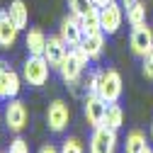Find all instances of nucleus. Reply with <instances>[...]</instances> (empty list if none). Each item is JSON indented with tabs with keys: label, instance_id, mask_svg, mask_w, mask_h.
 Instances as JSON below:
<instances>
[{
	"label": "nucleus",
	"instance_id": "aec40b11",
	"mask_svg": "<svg viewBox=\"0 0 153 153\" xmlns=\"http://www.w3.org/2000/svg\"><path fill=\"white\" fill-rule=\"evenodd\" d=\"M105 124H107L109 129H122V124H124V112H122V107H119L117 102H112V105H107V114H105Z\"/></svg>",
	"mask_w": 153,
	"mask_h": 153
},
{
	"label": "nucleus",
	"instance_id": "4be33fe9",
	"mask_svg": "<svg viewBox=\"0 0 153 153\" xmlns=\"http://www.w3.org/2000/svg\"><path fill=\"white\" fill-rule=\"evenodd\" d=\"M61 153H85V148H83V143L75 136H71V139H66L61 143Z\"/></svg>",
	"mask_w": 153,
	"mask_h": 153
},
{
	"label": "nucleus",
	"instance_id": "f3484780",
	"mask_svg": "<svg viewBox=\"0 0 153 153\" xmlns=\"http://www.w3.org/2000/svg\"><path fill=\"white\" fill-rule=\"evenodd\" d=\"M80 25L85 34H95V32H102V22H100V7L92 5L83 17H80Z\"/></svg>",
	"mask_w": 153,
	"mask_h": 153
},
{
	"label": "nucleus",
	"instance_id": "9d476101",
	"mask_svg": "<svg viewBox=\"0 0 153 153\" xmlns=\"http://www.w3.org/2000/svg\"><path fill=\"white\" fill-rule=\"evenodd\" d=\"M85 119L88 124L95 129V126H102L105 124V114H107V102L100 97V95H95V92H88V97H85Z\"/></svg>",
	"mask_w": 153,
	"mask_h": 153
},
{
	"label": "nucleus",
	"instance_id": "6e6552de",
	"mask_svg": "<svg viewBox=\"0 0 153 153\" xmlns=\"http://www.w3.org/2000/svg\"><path fill=\"white\" fill-rule=\"evenodd\" d=\"M59 36L66 42V46H78L80 42H83V36H85V32H83V25H80V17H75V15H68V17H63L61 20V27H59Z\"/></svg>",
	"mask_w": 153,
	"mask_h": 153
},
{
	"label": "nucleus",
	"instance_id": "f257e3e1",
	"mask_svg": "<svg viewBox=\"0 0 153 153\" xmlns=\"http://www.w3.org/2000/svg\"><path fill=\"white\" fill-rule=\"evenodd\" d=\"M122 90H124V83H122V75L114 71V68H107V71H97V95L107 102H117L122 97Z\"/></svg>",
	"mask_w": 153,
	"mask_h": 153
},
{
	"label": "nucleus",
	"instance_id": "412c9836",
	"mask_svg": "<svg viewBox=\"0 0 153 153\" xmlns=\"http://www.w3.org/2000/svg\"><path fill=\"white\" fill-rule=\"evenodd\" d=\"M95 3L92 0H68V7H71V15H75V17H83L90 7H92Z\"/></svg>",
	"mask_w": 153,
	"mask_h": 153
},
{
	"label": "nucleus",
	"instance_id": "4468645a",
	"mask_svg": "<svg viewBox=\"0 0 153 153\" xmlns=\"http://www.w3.org/2000/svg\"><path fill=\"white\" fill-rule=\"evenodd\" d=\"M83 49L88 51V56L92 61H97L100 56H102V51H105V32H95V34H85L83 36Z\"/></svg>",
	"mask_w": 153,
	"mask_h": 153
},
{
	"label": "nucleus",
	"instance_id": "0eeeda50",
	"mask_svg": "<svg viewBox=\"0 0 153 153\" xmlns=\"http://www.w3.org/2000/svg\"><path fill=\"white\" fill-rule=\"evenodd\" d=\"M20 75L0 59V100H12L20 95Z\"/></svg>",
	"mask_w": 153,
	"mask_h": 153
},
{
	"label": "nucleus",
	"instance_id": "a211bd4d",
	"mask_svg": "<svg viewBox=\"0 0 153 153\" xmlns=\"http://www.w3.org/2000/svg\"><path fill=\"white\" fill-rule=\"evenodd\" d=\"M146 146H148V143H146V134H143V131L134 129V131L126 134V143H124V151H126V153H141Z\"/></svg>",
	"mask_w": 153,
	"mask_h": 153
},
{
	"label": "nucleus",
	"instance_id": "9b49d317",
	"mask_svg": "<svg viewBox=\"0 0 153 153\" xmlns=\"http://www.w3.org/2000/svg\"><path fill=\"white\" fill-rule=\"evenodd\" d=\"M83 71H85V66L78 61L75 51H73V49H68L66 59H63V61H61V66H59V73H61L63 83H78V80H80V75H83Z\"/></svg>",
	"mask_w": 153,
	"mask_h": 153
},
{
	"label": "nucleus",
	"instance_id": "423d86ee",
	"mask_svg": "<svg viewBox=\"0 0 153 153\" xmlns=\"http://www.w3.org/2000/svg\"><path fill=\"white\" fill-rule=\"evenodd\" d=\"M129 46H131V53L134 56H143L153 51V32L148 25H139V27H134L131 36H129Z\"/></svg>",
	"mask_w": 153,
	"mask_h": 153
},
{
	"label": "nucleus",
	"instance_id": "cd10ccee",
	"mask_svg": "<svg viewBox=\"0 0 153 153\" xmlns=\"http://www.w3.org/2000/svg\"><path fill=\"white\" fill-rule=\"evenodd\" d=\"M141 153H153V148H151V146H146V148H143Z\"/></svg>",
	"mask_w": 153,
	"mask_h": 153
},
{
	"label": "nucleus",
	"instance_id": "5701e85b",
	"mask_svg": "<svg viewBox=\"0 0 153 153\" xmlns=\"http://www.w3.org/2000/svg\"><path fill=\"white\" fill-rule=\"evenodd\" d=\"M7 153H29V143H27L22 136H17V139H12V141H10Z\"/></svg>",
	"mask_w": 153,
	"mask_h": 153
},
{
	"label": "nucleus",
	"instance_id": "a878e982",
	"mask_svg": "<svg viewBox=\"0 0 153 153\" xmlns=\"http://www.w3.org/2000/svg\"><path fill=\"white\" fill-rule=\"evenodd\" d=\"M92 3H95V5H97V7H107V5L112 3V0H92Z\"/></svg>",
	"mask_w": 153,
	"mask_h": 153
},
{
	"label": "nucleus",
	"instance_id": "39448f33",
	"mask_svg": "<svg viewBox=\"0 0 153 153\" xmlns=\"http://www.w3.org/2000/svg\"><path fill=\"white\" fill-rule=\"evenodd\" d=\"M71 122V107L63 102V100H53L46 109V126L53 131V134H61Z\"/></svg>",
	"mask_w": 153,
	"mask_h": 153
},
{
	"label": "nucleus",
	"instance_id": "f03ea898",
	"mask_svg": "<svg viewBox=\"0 0 153 153\" xmlns=\"http://www.w3.org/2000/svg\"><path fill=\"white\" fill-rule=\"evenodd\" d=\"M49 71H51V66L44 56H29L22 66V78L34 88H42L49 80Z\"/></svg>",
	"mask_w": 153,
	"mask_h": 153
},
{
	"label": "nucleus",
	"instance_id": "1a4fd4ad",
	"mask_svg": "<svg viewBox=\"0 0 153 153\" xmlns=\"http://www.w3.org/2000/svg\"><path fill=\"white\" fill-rule=\"evenodd\" d=\"M100 22H102V32L105 34H117L122 22H124V7L112 0L107 7H100Z\"/></svg>",
	"mask_w": 153,
	"mask_h": 153
},
{
	"label": "nucleus",
	"instance_id": "dca6fc26",
	"mask_svg": "<svg viewBox=\"0 0 153 153\" xmlns=\"http://www.w3.org/2000/svg\"><path fill=\"white\" fill-rule=\"evenodd\" d=\"M7 12H10L12 22L20 27V29H25L29 25V7L25 5V0H12L10 7H7Z\"/></svg>",
	"mask_w": 153,
	"mask_h": 153
},
{
	"label": "nucleus",
	"instance_id": "b1692460",
	"mask_svg": "<svg viewBox=\"0 0 153 153\" xmlns=\"http://www.w3.org/2000/svg\"><path fill=\"white\" fill-rule=\"evenodd\" d=\"M143 75L148 80H153V51L143 56Z\"/></svg>",
	"mask_w": 153,
	"mask_h": 153
},
{
	"label": "nucleus",
	"instance_id": "f8f14e48",
	"mask_svg": "<svg viewBox=\"0 0 153 153\" xmlns=\"http://www.w3.org/2000/svg\"><path fill=\"white\" fill-rule=\"evenodd\" d=\"M66 53H68V46H66V42L61 39V36H49V39H46L44 59L49 61V66H51V68H56V71H59L61 61L66 59Z\"/></svg>",
	"mask_w": 153,
	"mask_h": 153
},
{
	"label": "nucleus",
	"instance_id": "bb28decb",
	"mask_svg": "<svg viewBox=\"0 0 153 153\" xmlns=\"http://www.w3.org/2000/svg\"><path fill=\"white\" fill-rule=\"evenodd\" d=\"M134 3H136V0H122V7H124V10H129Z\"/></svg>",
	"mask_w": 153,
	"mask_h": 153
},
{
	"label": "nucleus",
	"instance_id": "6ab92c4d",
	"mask_svg": "<svg viewBox=\"0 0 153 153\" xmlns=\"http://www.w3.org/2000/svg\"><path fill=\"white\" fill-rule=\"evenodd\" d=\"M124 15H126V22L131 25V27H139V25H146V5L141 3V0H136L129 10H124Z\"/></svg>",
	"mask_w": 153,
	"mask_h": 153
},
{
	"label": "nucleus",
	"instance_id": "c85d7f7f",
	"mask_svg": "<svg viewBox=\"0 0 153 153\" xmlns=\"http://www.w3.org/2000/svg\"><path fill=\"white\" fill-rule=\"evenodd\" d=\"M151 139H153V124H151Z\"/></svg>",
	"mask_w": 153,
	"mask_h": 153
},
{
	"label": "nucleus",
	"instance_id": "ddd939ff",
	"mask_svg": "<svg viewBox=\"0 0 153 153\" xmlns=\"http://www.w3.org/2000/svg\"><path fill=\"white\" fill-rule=\"evenodd\" d=\"M17 34H20V27L12 22L10 12H0V49H12L17 42Z\"/></svg>",
	"mask_w": 153,
	"mask_h": 153
},
{
	"label": "nucleus",
	"instance_id": "393cba45",
	"mask_svg": "<svg viewBox=\"0 0 153 153\" xmlns=\"http://www.w3.org/2000/svg\"><path fill=\"white\" fill-rule=\"evenodd\" d=\"M39 153H61V148H56L53 143H44V146L39 148Z\"/></svg>",
	"mask_w": 153,
	"mask_h": 153
},
{
	"label": "nucleus",
	"instance_id": "7ed1b4c3",
	"mask_svg": "<svg viewBox=\"0 0 153 153\" xmlns=\"http://www.w3.org/2000/svg\"><path fill=\"white\" fill-rule=\"evenodd\" d=\"M117 151V129H109L107 124L95 126L90 136V153H114Z\"/></svg>",
	"mask_w": 153,
	"mask_h": 153
},
{
	"label": "nucleus",
	"instance_id": "2eb2a0df",
	"mask_svg": "<svg viewBox=\"0 0 153 153\" xmlns=\"http://www.w3.org/2000/svg\"><path fill=\"white\" fill-rule=\"evenodd\" d=\"M46 39H49V36H46L42 29H29L27 36H25V46H27L29 56H44Z\"/></svg>",
	"mask_w": 153,
	"mask_h": 153
},
{
	"label": "nucleus",
	"instance_id": "20e7f679",
	"mask_svg": "<svg viewBox=\"0 0 153 153\" xmlns=\"http://www.w3.org/2000/svg\"><path fill=\"white\" fill-rule=\"evenodd\" d=\"M27 119H29V112H27V105L22 100H7V107H5V124L10 131L15 134H20L25 126H27Z\"/></svg>",
	"mask_w": 153,
	"mask_h": 153
}]
</instances>
